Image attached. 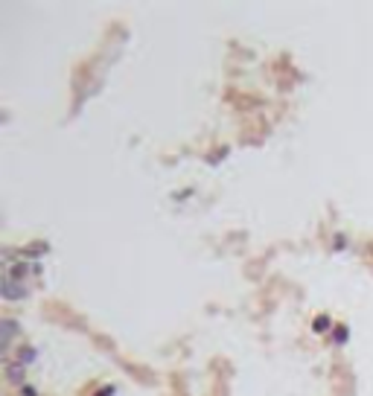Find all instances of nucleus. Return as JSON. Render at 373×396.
<instances>
[{
    "label": "nucleus",
    "mask_w": 373,
    "mask_h": 396,
    "mask_svg": "<svg viewBox=\"0 0 373 396\" xmlns=\"http://www.w3.org/2000/svg\"><path fill=\"white\" fill-rule=\"evenodd\" d=\"M0 289H3V297H6V300H20V297L26 294V289H23L20 283H15V280H9V277H3V283H0Z\"/></svg>",
    "instance_id": "f257e3e1"
},
{
    "label": "nucleus",
    "mask_w": 373,
    "mask_h": 396,
    "mask_svg": "<svg viewBox=\"0 0 373 396\" xmlns=\"http://www.w3.org/2000/svg\"><path fill=\"white\" fill-rule=\"evenodd\" d=\"M23 274H26V262H20V265H15V268H12V274H9V280H15V283H18V280H20Z\"/></svg>",
    "instance_id": "20e7f679"
},
{
    "label": "nucleus",
    "mask_w": 373,
    "mask_h": 396,
    "mask_svg": "<svg viewBox=\"0 0 373 396\" xmlns=\"http://www.w3.org/2000/svg\"><path fill=\"white\" fill-rule=\"evenodd\" d=\"M15 332H18L15 321H3V338H0V347H3V350H9V344H12Z\"/></svg>",
    "instance_id": "7ed1b4c3"
},
{
    "label": "nucleus",
    "mask_w": 373,
    "mask_h": 396,
    "mask_svg": "<svg viewBox=\"0 0 373 396\" xmlns=\"http://www.w3.org/2000/svg\"><path fill=\"white\" fill-rule=\"evenodd\" d=\"M23 376H26V364H18V362L6 364V379H9V382H15V385L23 388Z\"/></svg>",
    "instance_id": "f03ea898"
}]
</instances>
